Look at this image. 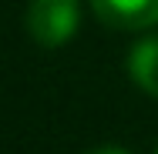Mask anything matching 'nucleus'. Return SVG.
<instances>
[{
  "instance_id": "4",
  "label": "nucleus",
  "mask_w": 158,
  "mask_h": 154,
  "mask_svg": "<svg viewBox=\"0 0 158 154\" xmlns=\"http://www.w3.org/2000/svg\"><path fill=\"white\" fill-rule=\"evenodd\" d=\"M88 154H131V151L118 148V144H104V148H94V151H88Z\"/></svg>"
},
{
  "instance_id": "3",
  "label": "nucleus",
  "mask_w": 158,
  "mask_h": 154,
  "mask_svg": "<svg viewBox=\"0 0 158 154\" xmlns=\"http://www.w3.org/2000/svg\"><path fill=\"white\" fill-rule=\"evenodd\" d=\"M128 70H131V81L145 94L158 97V34L135 44V50L128 57Z\"/></svg>"
},
{
  "instance_id": "5",
  "label": "nucleus",
  "mask_w": 158,
  "mask_h": 154,
  "mask_svg": "<svg viewBox=\"0 0 158 154\" xmlns=\"http://www.w3.org/2000/svg\"><path fill=\"white\" fill-rule=\"evenodd\" d=\"M155 154H158V148H155Z\"/></svg>"
},
{
  "instance_id": "1",
  "label": "nucleus",
  "mask_w": 158,
  "mask_h": 154,
  "mask_svg": "<svg viewBox=\"0 0 158 154\" xmlns=\"http://www.w3.org/2000/svg\"><path fill=\"white\" fill-rule=\"evenodd\" d=\"M81 24V0H31L27 34L40 47H64Z\"/></svg>"
},
{
  "instance_id": "2",
  "label": "nucleus",
  "mask_w": 158,
  "mask_h": 154,
  "mask_svg": "<svg viewBox=\"0 0 158 154\" xmlns=\"http://www.w3.org/2000/svg\"><path fill=\"white\" fill-rule=\"evenodd\" d=\"M98 20L114 30L158 27V0H91Z\"/></svg>"
}]
</instances>
